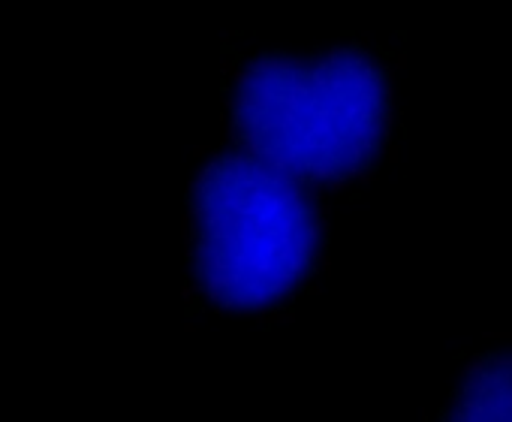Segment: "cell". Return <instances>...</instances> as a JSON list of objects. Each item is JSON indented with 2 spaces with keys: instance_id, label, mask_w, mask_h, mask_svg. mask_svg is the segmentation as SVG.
I'll return each instance as SVG.
<instances>
[{
  "instance_id": "obj_1",
  "label": "cell",
  "mask_w": 512,
  "mask_h": 422,
  "mask_svg": "<svg viewBox=\"0 0 512 422\" xmlns=\"http://www.w3.org/2000/svg\"><path fill=\"white\" fill-rule=\"evenodd\" d=\"M235 121L256 160L296 181H344L368 169L386 139L389 85L362 52L263 61L238 82Z\"/></svg>"
},
{
  "instance_id": "obj_2",
  "label": "cell",
  "mask_w": 512,
  "mask_h": 422,
  "mask_svg": "<svg viewBox=\"0 0 512 422\" xmlns=\"http://www.w3.org/2000/svg\"><path fill=\"white\" fill-rule=\"evenodd\" d=\"M317 211L296 178L253 154L214 163L196 190V266L214 302L260 311L287 299L311 272Z\"/></svg>"
},
{
  "instance_id": "obj_3",
  "label": "cell",
  "mask_w": 512,
  "mask_h": 422,
  "mask_svg": "<svg viewBox=\"0 0 512 422\" xmlns=\"http://www.w3.org/2000/svg\"><path fill=\"white\" fill-rule=\"evenodd\" d=\"M446 422H512V353L485 356L464 374Z\"/></svg>"
}]
</instances>
